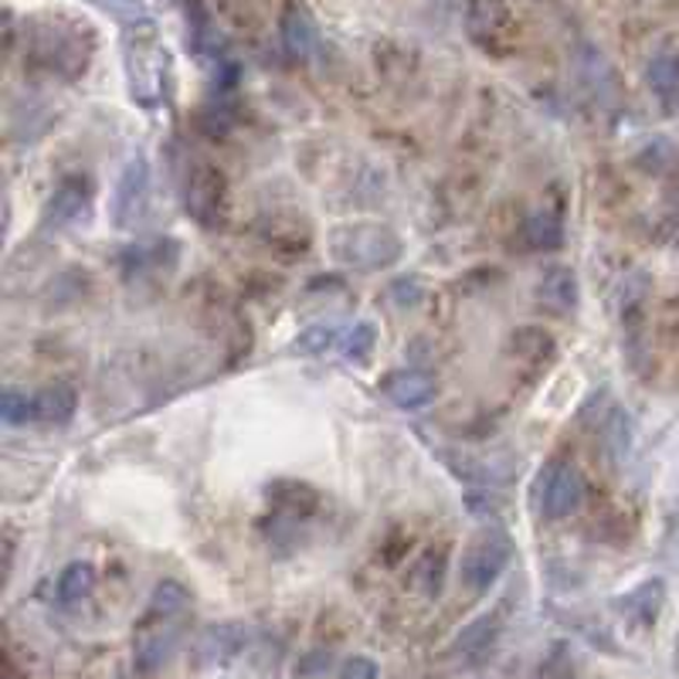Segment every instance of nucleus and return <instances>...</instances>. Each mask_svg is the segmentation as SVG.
Returning <instances> with one entry per match:
<instances>
[{"label": "nucleus", "mask_w": 679, "mask_h": 679, "mask_svg": "<svg viewBox=\"0 0 679 679\" xmlns=\"http://www.w3.org/2000/svg\"><path fill=\"white\" fill-rule=\"evenodd\" d=\"M509 557H514V544H509V537L496 527H486L479 530L466 550H463V585L469 591H489L496 585V578L506 571Z\"/></svg>", "instance_id": "nucleus-2"}, {"label": "nucleus", "mask_w": 679, "mask_h": 679, "mask_svg": "<svg viewBox=\"0 0 679 679\" xmlns=\"http://www.w3.org/2000/svg\"><path fill=\"white\" fill-rule=\"evenodd\" d=\"M282 41H286L290 54H296V59H306V54H310L313 28H310V21L300 11H290L286 18H282Z\"/></svg>", "instance_id": "nucleus-18"}, {"label": "nucleus", "mask_w": 679, "mask_h": 679, "mask_svg": "<svg viewBox=\"0 0 679 679\" xmlns=\"http://www.w3.org/2000/svg\"><path fill=\"white\" fill-rule=\"evenodd\" d=\"M336 344V326H310L306 333H300L296 347L303 354H326Z\"/></svg>", "instance_id": "nucleus-22"}, {"label": "nucleus", "mask_w": 679, "mask_h": 679, "mask_svg": "<svg viewBox=\"0 0 679 679\" xmlns=\"http://www.w3.org/2000/svg\"><path fill=\"white\" fill-rule=\"evenodd\" d=\"M330 252L340 265H351L361 272H377L402 259L405 245L387 224L361 221V224H340L330 232Z\"/></svg>", "instance_id": "nucleus-1"}, {"label": "nucleus", "mask_w": 679, "mask_h": 679, "mask_svg": "<svg viewBox=\"0 0 679 679\" xmlns=\"http://www.w3.org/2000/svg\"><path fill=\"white\" fill-rule=\"evenodd\" d=\"M34 54L54 72L75 75L79 69H85V51L79 44V38L65 28H44L34 38Z\"/></svg>", "instance_id": "nucleus-6"}, {"label": "nucleus", "mask_w": 679, "mask_h": 679, "mask_svg": "<svg viewBox=\"0 0 679 679\" xmlns=\"http://www.w3.org/2000/svg\"><path fill=\"white\" fill-rule=\"evenodd\" d=\"M374 340H377L374 323H357V326L347 333V340H344V354H347L351 361H364V357L374 351Z\"/></svg>", "instance_id": "nucleus-20"}, {"label": "nucleus", "mask_w": 679, "mask_h": 679, "mask_svg": "<svg viewBox=\"0 0 679 679\" xmlns=\"http://www.w3.org/2000/svg\"><path fill=\"white\" fill-rule=\"evenodd\" d=\"M520 239L527 249L534 252H554L564 245V224L557 214L550 211H534L527 221H524V229H520Z\"/></svg>", "instance_id": "nucleus-13"}, {"label": "nucleus", "mask_w": 679, "mask_h": 679, "mask_svg": "<svg viewBox=\"0 0 679 679\" xmlns=\"http://www.w3.org/2000/svg\"><path fill=\"white\" fill-rule=\"evenodd\" d=\"M381 391L387 394V398L398 405V408H425L438 387H435V377L425 374V371H391L384 381H381Z\"/></svg>", "instance_id": "nucleus-7"}, {"label": "nucleus", "mask_w": 679, "mask_h": 679, "mask_svg": "<svg viewBox=\"0 0 679 679\" xmlns=\"http://www.w3.org/2000/svg\"><path fill=\"white\" fill-rule=\"evenodd\" d=\"M85 207V188L79 181H65L59 191L51 194V214L54 221H72Z\"/></svg>", "instance_id": "nucleus-19"}, {"label": "nucleus", "mask_w": 679, "mask_h": 679, "mask_svg": "<svg viewBox=\"0 0 679 679\" xmlns=\"http://www.w3.org/2000/svg\"><path fill=\"white\" fill-rule=\"evenodd\" d=\"M585 503V476L575 463L554 459L540 473V509L547 520H564L578 514Z\"/></svg>", "instance_id": "nucleus-3"}, {"label": "nucleus", "mask_w": 679, "mask_h": 679, "mask_svg": "<svg viewBox=\"0 0 679 679\" xmlns=\"http://www.w3.org/2000/svg\"><path fill=\"white\" fill-rule=\"evenodd\" d=\"M4 422L8 425H21V422H31L34 418V398H28V394H21V391H14V387H8L4 391Z\"/></svg>", "instance_id": "nucleus-21"}, {"label": "nucleus", "mask_w": 679, "mask_h": 679, "mask_svg": "<svg viewBox=\"0 0 679 679\" xmlns=\"http://www.w3.org/2000/svg\"><path fill=\"white\" fill-rule=\"evenodd\" d=\"M146 201H150V170H146V160L136 156V160L126 163L123 178L116 184V197H112V221H116L120 229H133V224L146 211Z\"/></svg>", "instance_id": "nucleus-5"}, {"label": "nucleus", "mask_w": 679, "mask_h": 679, "mask_svg": "<svg viewBox=\"0 0 679 679\" xmlns=\"http://www.w3.org/2000/svg\"><path fill=\"white\" fill-rule=\"evenodd\" d=\"M188 214L197 217L204 229H217L224 221V178L211 163L194 166L188 178Z\"/></svg>", "instance_id": "nucleus-4"}, {"label": "nucleus", "mask_w": 679, "mask_h": 679, "mask_svg": "<svg viewBox=\"0 0 679 679\" xmlns=\"http://www.w3.org/2000/svg\"><path fill=\"white\" fill-rule=\"evenodd\" d=\"M486 642H493V621H489V618L476 621V626H469V629L459 636V649H466V652H469V649L483 652Z\"/></svg>", "instance_id": "nucleus-23"}, {"label": "nucleus", "mask_w": 679, "mask_h": 679, "mask_svg": "<svg viewBox=\"0 0 679 679\" xmlns=\"http://www.w3.org/2000/svg\"><path fill=\"white\" fill-rule=\"evenodd\" d=\"M92 588H95V568L89 560H72L69 568L59 575V598L65 605H75V601L89 598Z\"/></svg>", "instance_id": "nucleus-15"}, {"label": "nucleus", "mask_w": 679, "mask_h": 679, "mask_svg": "<svg viewBox=\"0 0 679 679\" xmlns=\"http://www.w3.org/2000/svg\"><path fill=\"white\" fill-rule=\"evenodd\" d=\"M156 618V615H153ZM160 629H150L143 626L140 636H136V646H133V662L140 672H156L163 669V662L174 656V646H178V629L170 626L174 618H156Z\"/></svg>", "instance_id": "nucleus-8"}, {"label": "nucleus", "mask_w": 679, "mask_h": 679, "mask_svg": "<svg viewBox=\"0 0 679 679\" xmlns=\"http://www.w3.org/2000/svg\"><path fill=\"white\" fill-rule=\"evenodd\" d=\"M340 679H377V662L367 656H354L340 669Z\"/></svg>", "instance_id": "nucleus-24"}, {"label": "nucleus", "mask_w": 679, "mask_h": 679, "mask_svg": "<svg viewBox=\"0 0 679 679\" xmlns=\"http://www.w3.org/2000/svg\"><path fill=\"white\" fill-rule=\"evenodd\" d=\"M466 24L479 44H496L509 31L506 0H466Z\"/></svg>", "instance_id": "nucleus-10"}, {"label": "nucleus", "mask_w": 679, "mask_h": 679, "mask_svg": "<svg viewBox=\"0 0 679 679\" xmlns=\"http://www.w3.org/2000/svg\"><path fill=\"white\" fill-rule=\"evenodd\" d=\"M646 82L666 112L679 109V48H662L659 54H652Z\"/></svg>", "instance_id": "nucleus-11"}, {"label": "nucleus", "mask_w": 679, "mask_h": 679, "mask_svg": "<svg viewBox=\"0 0 679 679\" xmlns=\"http://www.w3.org/2000/svg\"><path fill=\"white\" fill-rule=\"evenodd\" d=\"M537 303L550 313H571L578 306V275L568 265H550L537 282Z\"/></svg>", "instance_id": "nucleus-9"}, {"label": "nucleus", "mask_w": 679, "mask_h": 679, "mask_svg": "<svg viewBox=\"0 0 679 679\" xmlns=\"http://www.w3.org/2000/svg\"><path fill=\"white\" fill-rule=\"evenodd\" d=\"M188 605H191V591L181 581H160L153 588V598H150V615L178 618L181 611H188Z\"/></svg>", "instance_id": "nucleus-17"}, {"label": "nucleus", "mask_w": 679, "mask_h": 679, "mask_svg": "<svg viewBox=\"0 0 679 679\" xmlns=\"http://www.w3.org/2000/svg\"><path fill=\"white\" fill-rule=\"evenodd\" d=\"M79 408V394L72 384H51L34 394V422L44 425H69Z\"/></svg>", "instance_id": "nucleus-12"}, {"label": "nucleus", "mask_w": 679, "mask_h": 679, "mask_svg": "<svg viewBox=\"0 0 679 679\" xmlns=\"http://www.w3.org/2000/svg\"><path fill=\"white\" fill-rule=\"evenodd\" d=\"M509 351H514L520 361H530V364H547L554 357V340L544 333V330H534V326H524L514 333V340H509Z\"/></svg>", "instance_id": "nucleus-16"}, {"label": "nucleus", "mask_w": 679, "mask_h": 679, "mask_svg": "<svg viewBox=\"0 0 679 679\" xmlns=\"http://www.w3.org/2000/svg\"><path fill=\"white\" fill-rule=\"evenodd\" d=\"M268 499H272V506L286 509L290 517H306V514H313L316 503H320L316 489L306 486V483H296V479H275L268 486Z\"/></svg>", "instance_id": "nucleus-14"}]
</instances>
